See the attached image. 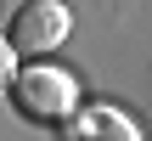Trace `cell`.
Here are the masks:
<instances>
[{
  "mask_svg": "<svg viewBox=\"0 0 152 141\" xmlns=\"http://www.w3.org/2000/svg\"><path fill=\"white\" fill-rule=\"evenodd\" d=\"M68 34H73V11H68L62 0H28V6H17L11 23H6V45L17 51V62H23V57H51V51H62Z\"/></svg>",
  "mask_w": 152,
  "mask_h": 141,
  "instance_id": "7a4b0ae2",
  "label": "cell"
},
{
  "mask_svg": "<svg viewBox=\"0 0 152 141\" xmlns=\"http://www.w3.org/2000/svg\"><path fill=\"white\" fill-rule=\"evenodd\" d=\"M11 73H17V51H11V45L0 40V90L11 85Z\"/></svg>",
  "mask_w": 152,
  "mask_h": 141,
  "instance_id": "277c9868",
  "label": "cell"
},
{
  "mask_svg": "<svg viewBox=\"0 0 152 141\" xmlns=\"http://www.w3.org/2000/svg\"><path fill=\"white\" fill-rule=\"evenodd\" d=\"M73 141H141V124L118 107H73Z\"/></svg>",
  "mask_w": 152,
  "mask_h": 141,
  "instance_id": "3957f363",
  "label": "cell"
},
{
  "mask_svg": "<svg viewBox=\"0 0 152 141\" xmlns=\"http://www.w3.org/2000/svg\"><path fill=\"white\" fill-rule=\"evenodd\" d=\"M6 90H11V102H17L28 119H39V124H62V119H73V107H79V85H73L62 68H51V62L17 68Z\"/></svg>",
  "mask_w": 152,
  "mask_h": 141,
  "instance_id": "6da1fadb",
  "label": "cell"
}]
</instances>
